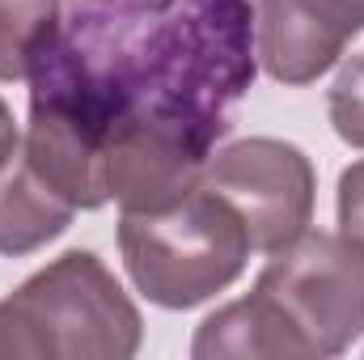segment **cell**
<instances>
[{
  "mask_svg": "<svg viewBox=\"0 0 364 360\" xmlns=\"http://www.w3.org/2000/svg\"><path fill=\"white\" fill-rule=\"evenodd\" d=\"M259 73L250 0H77L30 68L21 153L77 212L203 179Z\"/></svg>",
  "mask_w": 364,
  "mask_h": 360,
  "instance_id": "obj_1",
  "label": "cell"
},
{
  "mask_svg": "<svg viewBox=\"0 0 364 360\" xmlns=\"http://www.w3.org/2000/svg\"><path fill=\"white\" fill-rule=\"evenodd\" d=\"M144 318L93 250H68L0 301V360H127Z\"/></svg>",
  "mask_w": 364,
  "mask_h": 360,
  "instance_id": "obj_2",
  "label": "cell"
},
{
  "mask_svg": "<svg viewBox=\"0 0 364 360\" xmlns=\"http://www.w3.org/2000/svg\"><path fill=\"white\" fill-rule=\"evenodd\" d=\"M119 255L132 284L161 309H195L242 280L250 233L199 179L157 208H119Z\"/></svg>",
  "mask_w": 364,
  "mask_h": 360,
  "instance_id": "obj_3",
  "label": "cell"
},
{
  "mask_svg": "<svg viewBox=\"0 0 364 360\" xmlns=\"http://www.w3.org/2000/svg\"><path fill=\"white\" fill-rule=\"evenodd\" d=\"M250 297L275 322L288 360L343 356L364 335V250L343 233L305 229L267 259Z\"/></svg>",
  "mask_w": 364,
  "mask_h": 360,
  "instance_id": "obj_4",
  "label": "cell"
},
{
  "mask_svg": "<svg viewBox=\"0 0 364 360\" xmlns=\"http://www.w3.org/2000/svg\"><path fill=\"white\" fill-rule=\"evenodd\" d=\"M203 182L242 216L250 233V250L275 255L279 246L296 242L318 203V174L305 149L275 140V136H250L208 157Z\"/></svg>",
  "mask_w": 364,
  "mask_h": 360,
  "instance_id": "obj_5",
  "label": "cell"
},
{
  "mask_svg": "<svg viewBox=\"0 0 364 360\" xmlns=\"http://www.w3.org/2000/svg\"><path fill=\"white\" fill-rule=\"evenodd\" d=\"M259 60L279 85H314L364 34V0H259Z\"/></svg>",
  "mask_w": 364,
  "mask_h": 360,
  "instance_id": "obj_6",
  "label": "cell"
},
{
  "mask_svg": "<svg viewBox=\"0 0 364 360\" xmlns=\"http://www.w3.org/2000/svg\"><path fill=\"white\" fill-rule=\"evenodd\" d=\"M73 216L77 208L38 179L17 144V153L0 166V255L21 259L43 250L73 225Z\"/></svg>",
  "mask_w": 364,
  "mask_h": 360,
  "instance_id": "obj_7",
  "label": "cell"
},
{
  "mask_svg": "<svg viewBox=\"0 0 364 360\" xmlns=\"http://www.w3.org/2000/svg\"><path fill=\"white\" fill-rule=\"evenodd\" d=\"M60 26V0H0V81H26Z\"/></svg>",
  "mask_w": 364,
  "mask_h": 360,
  "instance_id": "obj_8",
  "label": "cell"
},
{
  "mask_svg": "<svg viewBox=\"0 0 364 360\" xmlns=\"http://www.w3.org/2000/svg\"><path fill=\"white\" fill-rule=\"evenodd\" d=\"M326 115L343 144L364 149V51L343 60L335 85L326 90Z\"/></svg>",
  "mask_w": 364,
  "mask_h": 360,
  "instance_id": "obj_9",
  "label": "cell"
},
{
  "mask_svg": "<svg viewBox=\"0 0 364 360\" xmlns=\"http://www.w3.org/2000/svg\"><path fill=\"white\" fill-rule=\"evenodd\" d=\"M335 208H339V233L364 250V157L339 174Z\"/></svg>",
  "mask_w": 364,
  "mask_h": 360,
  "instance_id": "obj_10",
  "label": "cell"
},
{
  "mask_svg": "<svg viewBox=\"0 0 364 360\" xmlns=\"http://www.w3.org/2000/svg\"><path fill=\"white\" fill-rule=\"evenodd\" d=\"M17 144H21V132H17V123H13V110H9V102L0 97V166L17 153Z\"/></svg>",
  "mask_w": 364,
  "mask_h": 360,
  "instance_id": "obj_11",
  "label": "cell"
}]
</instances>
